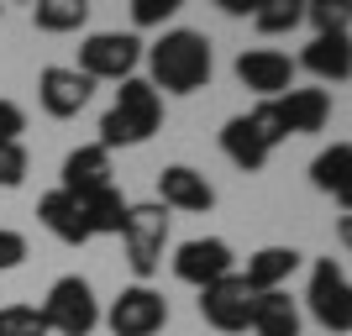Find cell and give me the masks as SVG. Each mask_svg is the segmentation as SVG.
Masks as SVG:
<instances>
[{
	"instance_id": "22",
	"label": "cell",
	"mask_w": 352,
	"mask_h": 336,
	"mask_svg": "<svg viewBox=\"0 0 352 336\" xmlns=\"http://www.w3.org/2000/svg\"><path fill=\"white\" fill-rule=\"evenodd\" d=\"M85 21H89V5H85V0H37V5H32V27H37V32H53V37L79 32Z\"/></svg>"
},
{
	"instance_id": "11",
	"label": "cell",
	"mask_w": 352,
	"mask_h": 336,
	"mask_svg": "<svg viewBox=\"0 0 352 336\" xmlns=\"http://www.w3.org/2000/svg\"><path fill=\"white\" fill-rule=\"evenodd\" d=\"M236 79L258 89L263 100H279L284 89H294V58L279 47H248V53H236Z\"/></svg>"
},
{
	"instance_id": "3",
	"label": "cell",
	"mask_w": 352,
	"mask_h": 336,
	"mask_svg": "<svg viewBox=\"0 0 352 336\" xmlns=\"http://www.w3.org/2000/svg\"><path fill=\"white\" fill-rule=\"evenodd\" d=\"M121 242H126V263H132L137 284L158 273L163 252H168V210L158 200L126 205V221H121Z\"/></svg>"
},
{
	"instance_id": "7",
	"label": "cell",
	"mask_w": 352,
	"mask_h": 336,
	"mask_svg": "<svg viewBox=\"0 0 352 336\" xmlns=\"http://www.w3.org/2000/svg\"><path fill=\"white\" fill-rule=\"evenodd\" d=\"M226 273H236L232 242H221V236H190V242H179V247H174V278H179V284L210 289V284H221Z\"/></svg>"
},
{
	"instance_id": "27",
	"label": "cell",
	"mask_w": 352,
	"mask_h": 336,
	"mask_svg": "<svg viewBox=\"0 0 352 336\" xmlns=\"http://www.w3.org/2000/svg\"><path fill=\"white\" fill-rule=\"evenodd\" d=\"M27 168H32V158H27V147H21V142L0 147V190H16V184L27 179Z\"/></svg>"
},
{
	"instance_id": "13",
	"label": "cell",
	"mask_w": 352,
	"mask_h": 336,
	"mask_svg": "<svg viewBox=\"0 0 352 336\" xmlns=\"http://www.w3.org/2000/svg\"><path fill=\"white\" fill-rule=\"evenodd\" d=\"M63 184L58 190L63 194H74V200H85V194H95V190H105L111 184V153H105L100 142H85V147H74L69 158H63Z\"/></svg>"
},
{
	"instance_id": "15",
	"label": "cell",
	"mask_w": 352,
	"mask_h": 336,
	"mask_svg": "<svg viewBox=\"0 0 352 336\" xmlns=\"http://www.w3.org/2000/svg\"><path fill=\"white\" fill-rule=\"evenodd\" d=\"M300 63H305L316 79H331V85H342V79L352 74V37H347V32L310 37V47L300 53Z\"/></svg>"
},
{
	"instance_id": "14",
	"label": "cell",
	"mask_w": 352,
	"mask_h": 336,
	"mask_svg": "<svg viewBox=\"0 0 352 336\" xmlns=\"http://www.w3.org/2000/svg\"><path fill=\"white\" fill-rule=\"evenodd\" d=\"M274 105H279L289 137H310V132H321L326 121H331V95H326V89H284Z\"/></svg>"
},
{
	"instance_id": "10",
	"label": "cell",
	"mask_w": 352,
	"mask_h": 336,
	"mask_svg": "<svg viewBox=\"0 0 352 336\" xmlns=\"http://www.w3.org/2000/svg\"><path fill=\"white\" fill-rule=\"evenodd\" d=\"M89 95H95V85H89L79 69H69V63H47V69L37 74V105H43L53 121L79 116L89 105Z\"/></svg>"
},
{
	"instance_id": "16",
	"label": "cell",
	"mask_w": 352,
	"mask_h": 336,
	"mask_svg": "<svg viewBox=\"0 0 352 336\" xmlns=\"http://www.w3.org/2000/svg\"><path fill=\"white\" fill-rule=\"evenodd\" d=\"M37 221L58 236L63 247H85V242H89L85 216H79V200H74V194H63V190H47L43 200H37Z\"/></svg>"
},
{
	"instance_id": "6",
	"label": "cell",
	"mask_w": 352,
	"mask_h": 336,
	"mask_svg": "<svg viewBox=\"0 0 352 336\" xmlns=\"http://www.w3.org/2000/svg\"><path fill=\"white\" fill-rule=\"evenodd\" d=\"M305 300H310V315H316L326 331H337V336L352 331V284H347V268H342L337 258H316Z\"/></svg>"
},
{
	"instance_id": "30",
	"label": "cell",
	"mask_w": 352,
	"mask_h": 336,
	"mask_svg": "<svg viewBox=\"0 0 352 336\" xmlns=\"http://www.w3.org/2000/svg\"><path fill=\"white\" fill-rule=\"evenodd\" d=\"M21 258H27V236L11 232V226H0V273L21 268Z\"/></svg>"
},
{
	"instance_id": "26",
	"label": "cell",
	"mask_w": 352,
	"mask_h": 336,
	"mask_svg": "<svg viewBox=\"0 0 352 336\" xmlns=\"http://www.w3.org/2000/svg\"><path fill=\"white\" fill-rule=\"evenodd\" d=\"M305 21L316 27V37L347 32V5H342V0H305Z\"/></svg>"
},
{
	"instance_id": "21",
	"label": "cell",
	"mask_w": 352,
	"mask_h": 336,
	"mask_svg": "<svg viewBox=\"0 0 352 336\" xmlns=\"http://www.w3.org/2000/svg\"><path fill=\"white\" fill-rule=\"evenodd\" d=\"M248 331H258V336H300V305H294L284 289L258 294V305H252V326H248Z\"/></svg>"
},
{
	"instance_id": "5",
	"label": "cell",
	"mask_w": 352,
	"mask_h": 336,
	"mask_svg": "<svg viewBox=\"0 0 352 336\" xmlns=\"http://www.w3.org/2000/svg\"><path fill=\"white\" fill-rule=\"evenodd\" d=\"M137 63H142V37L137 32H89L79 43V63L74 69L85 74L89 85L100 79H137Z\"/></svg>"
},
{
	"instance_id": "25",
	"label": "cell",
	"mask_w": 352,
	"mask_h": 336,
	"mask_svg": "<svg viewBox=\"0 0 352 336\" xmlns=\"http://www.w3.org/2000/svg\"><path fill=\"white\" fill-rule=\"evenodd\" d=\"M248 121H252V132L268 142V153H274L279 142H289V132H284V116H279V105H274V100H258V105L248 111Z\"/></svg>"
},
{
	"instance_id": "23",
	"label": "cell",
	"mask_w": 352,
	"mask_h": 336,
	"mask_svg": "<svg viewBox=\"0 0 352 336\" xmlns=\"http://www.w3.org/2000/svg\"><path fill=\"white\" fill-rule=\"evenodd\" d=\"M300 21H305V0H258V11H252V27L263 32V37L294 32Z\"/></svg>"
},
{
	"instance_id": "12",
	"label": "cell",
	"mask_w": 352,
	"mask_h": 336,
	"mask_svg": "<svg viewBox=\"0 0 352 336\" xmlns=\"http://www.w3.org/2000/svg\"><path fill=\"white\" fill-rule=\"evenodd\" d=\"M158 205L163 210H184V216H206L210 205H216V190H210V179L200 168L174 163V168L158 174Z\"/></svg>"
},
{
	"instance_id": "9",
	"label": "cell",
	"mask_w": 352,
	"mask_h": 336,
	"mask_svg": "<svg viewBox=\"0 0 352 336\" xmlns=\"http://www.w3.org/2000/svg\"><path fill=\"white\" fill-rule=\"evenodd\" d=\"M252 305H258V294L242 284V273H226L221 284L200 289V321H206L210 331H226V336L252 326Z\"/></svg>"
},
{
	"instance_id": "19",
	"label": "cell",
	"mask_w": 352,
	"mask_h": 336,
	"mask_svg": "<svg viewBox=\"0 0 352 336\" xmlns=\"http://www.w3.org/2000/svg\"><path fill=\"white\" fill-rule=\"evenodd\" d=\"M126 194L116 190V184H105V190L85 194L79 200V216H85V232L89 236H121V221H126Z\"/></svg>"
},
{
	"instance_id": "20",
	"label": "cell",
	"mask_w": 352,
	"mask_h": 336,
	"mask_svg": "<svg viewBox=\"0 0 352 336\" xmlns=\"http://www.w3.org/2000/svg\"><path fill=\"white\" fill-rule=\"evenodd\" d=\"M294 268H300V252H294V247H258V252L248 258L242 284H248L252 294H268V289H279Z\"/></svg>"
},
{
	"instance_id": "29",
	"label": "cell",
	"mask_w": 352,
	"mask_h": 336,
	"mask_svg": "<svg viewBox=\"0 0 352 336\" xmlns=\"http://www.w3.org/2000/svg\"><path fill=\"white\" fill-rule=\"evenodd\" d=\"M21 132H27V111L0 95V147H6V142H21Z\"/></svg>"
},
{
	"instance_id": "31",
	"label": "cell",
	"mask_w": 352,
	"mask_h": 336,
	"mask_svg": "<svg viewBox=\"0 0 352 336\" xmlns=\"http://www.w3.org/2000/svg\"><path fill=\"white\" fill-rule=\"evenodd\" d=\"M216 5L226 16H252V11H258V0H216Z\"/></svg>"
},
{
	"instance_id": "17",
	"label": "cell",
	"mask_w": 352,
	"mask_h": 336,
	"mask_svg": "<svg viewBox=\"0 0 352 336\" xmlns=\"http://www.w3.org/2000/svg\"><path fill=\"white\" fill-rule=\"evenodd\" d=\"M221 153H226L242 174H263V163H268V142L252 132L248 116H232L226 126H221Z\"/></svg>"
},
{
	"instance_id": "28",
	"label": "cell",
	"mask_w": 352,
	"mask_h": 336,
	"mask_svg": "<svg viewBox=\"0 0 352 336\" xmlns=\"http://www.w3.org/2000/svg\"><path fill=\"white\" fill-rule=\"evenodd\" d=\"M179 11V0H132V27H163Z\"/></svg>"
},
{
	"instance_id": "8",
	"label": "cell",
	"mask_w": 352,
	"mask_h": 336,
	"mask_svg": "<svg viewBox=\"0 0 352 336\" xmlns=\"http://www.w3.org/2000/svg\"><path fill=\"white\" fill-rule=\"evenodd\" d=\"M105 326H111V336H158L168 326V300L158 289H147V284H132V289H121L111 300Z\"/></svg>"
},
{
	"instance_id": "18",
	"label": "cell",
	"mask_w": 352,
	"mask_h": 336,
	"mask_svg": "<svg viewBox=\"0 0 352 336\" xmlns=\"http://www.w3.org/2000/svg\"><path fill=\"white\" fill-rule=\"evenodd\" d=\"M310 184L321 194H337L342 210H347V184H352V142H331L316 153V163H310Z\"/></svg>"
},
{
	"instance_id": "2",
	"label": "cell",
	"mask_w": 352,
	"mask_h": 336,
	"mask_svg": "<svg viewBox=\"0 0 352 336\" xmlns=\"http://www.w3.org/2000/svg\"><path fill=\"white\" fill-rule=\"evenodd\" d=\"M163 126V95L147 79H121L111 111L100 116V147H142Z\"/></svg>"
},
{
	"instance_id": "4",
	"label": "cell",
	"mask_w": 352,
	"mask_h": 336,
	"mask_svg": "<svg viewBox=\"0 0 352 336\" xmlns=\"http://www.w3.org/2000/svg\"><path fill=\"white\" fill-rule=\"evenodd\" d=\"M37 315L47 321V336H89L100 326V300L79 273H63L47 289V300L37 305Z\"/></svg>"
},
{
	"instance_id": "1",
	"label": "cell",
	"mask_w": 352,
	"mask_h": 336,
	"mask_svg": "<svg viewBox=\"0 0 352 336\" xmlns=\"http://www.w3.org/2000/svg\"><path fill=\"white\" fill-rule=\"evenodd\" d=\"M142 58L153 74L147 85L163 89V95H195V89L210 85V69H216L206 32H190V27H168L153 47H142Z\"/></svg>"
},
{
	"instance_id": "24",
	"label": "cell",
	"mask_w": 352,
	"mask_h": 336,
	"mask_svg": "<svg viewBox=\"0 0 352 336\" xmlns=\"http://www.w3.org/2000/svg\"><path fill=\"white\" fill-rule=\"evenodd\" d=\"M0 336H47L37 305H0Z\"/></svg>"
}]
</instances>
